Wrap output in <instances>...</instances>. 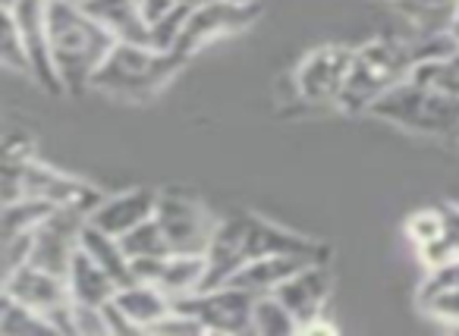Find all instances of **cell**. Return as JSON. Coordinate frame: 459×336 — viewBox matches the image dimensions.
I'll return each instance as SVG.
<instances>
[{
    "label": "cell",
    "mask_w": 459,
    "mask_h": 336,
    "mask_svg": "<svg viewBox=\"0 0 459 336\" xmlns=\"http://www.w3.org/2000/svg\"><path fill=\"white\" fill-rule=\"evenodd\" d=\"M268 254H308V258L325 261V248L315 246L312 239H302L296 233L274 227L252 214H233L223 223H217V233L208 246V277L202 289L223 286L246 264Z\"/></svg>",
    "instance_id": "cell-1"
},
{
    "label": "cell",
    "mask_w": 459,
    "mask_h": 336,
    "mask_svg": "<svg viewBox=\"0 0 459 336\" xmlns=\"http://www.w3.org/2000/svg\"><path fill=\"white\" fill-rule=\"evenodd\" d=\"M48 35L54 64L66 91H85L95 73L108 64L117 39L79 4L48 0Z\"/></svg>",
    "instance_id": "cell-2"
},
{
    "label": "cell",
    "mask_w": 459,
    "mask_h": 336,
    "mask_svg": "<svg viewBox=\"0 0 459 336\" xmlns=\"http://www.w3.org/2000/svg\"><path fill=\"white\" fill-rule=\"evenodd\" d=\"M183 64L186 57L177 51H158L152 45L117 41L108 64L95 73L91 85L104 95L120 98V101H148L183 70Z\"/></svg>",
    "instance_id": "cell-3"
},
{
    "label": "cell",
    "mask_w": 459,
    "mask_h": 336,
    "mask_svg": "<svg viewBox=\"0 0 459 336\" xmlns=\"http://www.w3.org/2000/svg\"><path fill=\"white\" fill-rule=\"evenodd\" d=\"M415 70V54L409 39H394L384 35L368 45H362L352 60L350 79L340 95V108L343 110H368L384 91L400 85Z\"/></svg>",
    "instance_id": "cell-4"
},
{
    "label": "cell",
    "mask_w": 459,
    "mask_h": 336,
    "mask_svg": "<svg viewBox=\"0 0 459 336\" xmlns=\"http://www.w3.org/2000/svg\"><path fill=\"white\" fill-rule=\"evenodd\" d=\"M377 120H387L400 129L419 135H440V139H453L459 135V101L444 91L431 89V85L415 82L412 76L403 79L390 91H384L375 104L368 108Z\"/></svg>",
    "instance_id": "cell-5"
},
{
    "label": "cell",
    "mask_w": 459,
    "mask_h": 336,
    "mask_svg": "<svg viewBox=\"0 0 459 336\" xmlns=\"http://www.w3.org/2000/svg\"><path fill=\"white\" fill-rule=\"evenodd\" d=\"M4 204L16 202V198L29 195V198H41V202H51L57 208H82V211H95L101 202V192L91 189L89 183L76 177H66V173L54 170V167L41 164L32 158H7V173H4Z\"/></svg>",
    "instance_id": "cell-6"
},
{
    "label": "cell",
    "mask_w": 459,
    "mask_h": 336,
    "mask_svg": "<svg viewBox=\"0 0 459 336\" xmlns=\"http://www.w3.org/2000/svg\"><path fill=\"white\" fill-rule=\"evenodd\" d=\"M173 308L195 317L204 333H252L255 292L223 283L214 289H198L192 296L173 298Z\"/></svg>",
    "instance_id": "cell-7"
},
{
    "label": "cell",
    "mask_w": 459,
    "mask_h": 336,
    "mask_svg": "<svg viewBox=\"0 0 459 336\" xmlns=\"http://www.w3.org/2000/svg\"><path fill=\"white\" fill-rule=\"evenodd\" d=\"M255 16H258V7L252 0H214V4L195 7L189 13V20H186L183 35H179L173 51L189 60L198 47L211 45V41H217V39H227V35L243 32L246 26L255 22Z\"/></svg>",
    "instance_id": "cell-8"
},
{
    "label": "cell",
    "mask_w": 459,
    "mask_h": 336,
    "mask_svg": "<svg viewBox=\"0 0 459 336\" xmlns=\"http://www.w3.org/2000/svg\"><path fill=\"white\" fill-rule=\"evenodd\" d=\"M158 217L173 254H208V246L217 233V223L202 204L183 195H158Z\"/></svg>",
    "instance_id": "cell-9"
},
{
    "label": "cell",
    "mask_w": 459,
    "mask_h": 336,
    "mask_svg": "<svg viewBox=\"0 0 459 336\" xmlns=\"http://www.w3.org/2000/svg\"><path fill=\"white\" fill-rule=\"evenodd\" d=\"M85 223H89V211L57 208L39 229H35L32 261H29V264L45 267V271L66 277V271H70L73 258H76V252H79V236H82Z\"/></svg>",
    "instance_id": "cell-10"
},
{
    "label": "cell",
    "mask_w": 459,
    "mask_h": 336,
    "mask_svg": "<svg viewBox=\"0 0 459 336\" xmlns=\"http://www.w3.org/2000/svg\"><path fill=\"white\" fill-rule=\"evenodd\" d=\"M356 51L343 45L318 47L296 70V91L312 104H340Z\"/></svg>",
    "instance_id": "cell-11"
},
{
    "label": "cell",
    "mask_w": 459,
    "mask_h": 336,
    "mask_svg": "<svg viewBox=\"0 0 459 336\" xmlns=\"http://www.w3.org/2000/svg\"><path fill=\"white\" fill-rule=\"evenodd\" d=\"M7 13L16 20V29H20V35H22V45H26L35 82L45 91H54V95L66 91L64 82H60L57 64H54L51 35H48V0H20Z\"/></svg>",
    "instance_id": "cell-12"
},
{
    "label": "cell",
    "mask_w": 459,
    "mask_h": 336,
    "mask_svg": "<svg viewBox=\"0 0 459 336\" xmlns=\"http://www.w3.org/2000/svg\"><path fill=\"white\" fill-rule=\"evenodd\" d=\"M4 296H10L13 302L26 305V308L39 311V314H45V317H51L54 311H60L64 305L73 302L66 277L45 271V267H35V264H26L16 273H10V277H4Z\"/></svg>",
    "instance_id": "cell-13"
},
{
    "label": "cell",
    "mask_w": 459,
    "mask_h": 336,
    "mask_svg": "<svg viewBox=\"0 0 459 336\" xmlns=\"http://www.w3.org/2000/svg\"><path fill=\"white\" fill-rule=\"evenodd\" d=\"M327 286H331V277H327V271H325V261H315V264L302 267L299 273L283 280V283L274 289V296L296 314L299 333L315 321V317H321V308H325V298H327Z\"/></svg>",
    "instance_id": "cell-14"
},
{
    "label": "cell",
    "mask_w": 459,
    "mask_h": 336,
    "mask_svg": "<svg viewBox=\"0 0 459 336\" xmlns=\"http://www.w3.org/2000/svg\"><path fill=\"white\" fill-rule=\"evenodd\" d=\"M154 211H158V195L148 189H133L114 198H101L98 208L89 214V223L110 236H126L139 223L152 220Z\"/></svg>",
    "instance_id": "cell-15"
},
{
    "label": "cell",
    "mask_w": 459,
    "mask_h": 336,
    "mask_svg": "<svg viewBox=\"0 0 459 336\" xmlns=\"http://www.w3.org/2000/svg\"><path fill=\"white\" fill-rule=\"evenodd\" d=\"M85 10H89L117 41L152 45V29H148L139 0H89Z\"/></svg>",
    "instance_id": "cell-16"
},
{
    "label": "cell",
    "mask_w": 459,
    "mask_h": 336,
    "mask_svg": "<svg viewBox=\"0 0 459 336\" xmlns=\"http://www.w3.org/2000/svg\"><path fill=\"white\" fill-rule=\"evenodd\" d=\"M315 261L318 258H308V254H268V258H258L252 264H246L227 283L262 296V292H274L283 280H290L293 273H299L302 267L315 264Z\"/></svg>",
    "instance_id": "cell-17"
},
{
    "label": "cell",
    "mask_w": 459,
    "mask_h": 336,
    "mask_svg": "<svg viewBox=\"0 0 459 336\" xmlns=\"http://www.w3.org/2000/svg\"><path fill=\"white\" fill-rule=\"evenodd\" d=\"M66 286H70L73 302L82 305H108L120 289L114 283V277L89 252H82V246H79L76 258H73L70 271H66Z\"/></svg>",
    "instance_id": "cell-18"
},
{
    "label": "cell",
    "mask_w": 459,
    "mask_h": 336,
    "mask_svg": "<svg viewBox=\"0 0 459 336\" xmlns=\"http://www.w3.org/2000/svg\"><path fill=\"white\" fill-rule=\"evenodd\" d=\"M114 302L139 333H148V327L158 323L173 308V298L154 283H133L126 289H117Z\"/></svg>",
    "instance_id": "cell-19"
},
{
    "label": "cell",
    "mask_w": 459,
    "mask_h": 336,
    "mask_svg": "<svg viewBox=\"0 0 459 336\" xmlns=\"http://www.w3.org/2000/svg\"><path fill=\"white\" fill-rule=\"evenodd\" d=\"M204 277H208V254H170L158 286L170 298H183L202 289Z\"/></svg>",
    "instance_id": "cell-20"
},
{
    "label": "cell",
    "mask_w": 459,
    "mask_h": 336,
    "mask_svg": "<svg viewBox=\"0 0 459 336\" xmlns=\"http://www.w3.org/2000/svg\"><path fill=\"white\" fill-rule=\"evenodd\" d=\"M396 10L409 20L412 35H440L450 32L459 0H394Z\"/></svg>",
    "instance_id": "cell-21"
},
{
    "label": "cell",
    "mask_w": 459,
    "mask_h": 336,
    "mask_svg": "<svg viewBox=\"0 0 459 336\" xmlns=\"http://www.w3.org/2000/svg\"><path fill=\"white\" fill-rule=\"evenodd\" d=\"M252 333H262V336L299 333V321H296V314L274 292H262V296H255V308H252Z\"/></svg>",
    "instance_id": "cell-22"
},
{
    "label": "cell",
    "mask_w": 459,
    "mask_h": 336,
    "mask_svg": "<svg viewBox=\"0 0 459 336\" xmlns=\"http://www.w3.org/2000/svg\"><path fill=\"white\" fill-rule=\"evenodd\" d=\"M54 211H57V204L41 202V198H29V195L4 204V239L22 236V233H35Z\"/></svg>",
    "instance_id": "cell-23"
},
{
    "label": "cell",
    "mask_w": 459,
    "mask_h": 336,
    "mask_svg": "<svg viewBox=\"0 0 459 336\" xmlns=\"http://www.w3.org/2000/svg\"><path fill=\"white\" fill-rule=\"evenodd\" d=\"M0 333L4 336H54L57 330L51 327L45 314L26 308V305L13 302L4 296V311H0Z\"/></svg>",
    "instance_id": "cell-24"
},
{
    "label": "cell",
    "mask_w": 459,
    "mask_h": 336,
    "mask_svg": "<svg viewBox=\"0 0 459 336\" xmlns=\"http://www.w3.org/2000/svg\"><path fill=\"white\" fill-rule=\"evenodd\" d=\"M123 248H126L129 261L135 258H167V254H173L170 242H167L164 229H160L158 217H152V220L139 223L135 229H129L126 236H120Z\"/></svg>",
    "instance_id": "cell-25"
},
{
    "label": "cell",
    "mask_w": 459,
    "mask_h": 336,
    "mask_svg": "<svg viewBox=\"0 0 459 336\" xmlns=\"http://www.w3.org/2000/svg\"><path fill=\"white\" fill-rule=\"evenodd\" d=\"M412 79L421 85H431V89L444 91V95H450L459 101V51L450 54V57H444V60H428V64H419L412 70Z\"/></svg>",
    "instance_id": "cell-26"
},
{
    "label": "cell",
    "mask_w": 459,
    "mask_h": 336,
    "mask_svg": "<svg viewBox=\"0 0 459 336\" xmlns=\"http://www.w3.org/2000/svg\"><path fill=\"white\" fill-rule=\"evenodd\" d=\"M189 13H192V7L179 0L177 7H173L164 20L154 22L152 26V47H158V51H173L177 41H179V35H183V26H186V20H189Z\"/></svg>",
    "instance_id": "cell-27"
},
{
    "label": "cell",
    "mask_w": 459,
    "mask_h": 336,
    "mask_svg": "<svg viewBox=\"0 0 459 336\" xmlns=\"http://www.w3.org/2000/svg\"><path fill=\"white\" fill-rule=\"evenodd\" d=\"M0 57H4V66H7V70L32 76V64H29L26 45H22V35L10 13H4V47H0Z\"/></svg>",
    "instance_id": "cell-28"
},
{
    "label": "cell",
    "mask_w": 459,
    "mask_h": 336,
    "mask_svg": "<svg viewBox=\"0 0 459 336\" xmlns=\"http://www.w3.org/2000/svg\"><path fill=\"white\" fill-rule=\"evenodd\" d=\"M419 302H421V308H425L431 317H437V321L459 327V289L428 292V296H419Z\"/></svg>",
    "instance_id": "cell-29"
},
{
    "label": "cell",
    "mask_w": 459,
    "mask_h": 336,
    "mask_svg": "<svg viewBox=\"0 0 459 336\" xmlns=\"http://www.w3.org/2000/svg\"><path fill=\"white\" fill-rule=\"evenodd\" d=\"M409 236H412L415 246H431L434 239H440V233H444V217H440V208L434 211H419V214L409 220Z\"/></svg>",
    "instance_id": "cell-30"
},
{
    "label": "cell",
    "mask_w": 459,
    "mask_h": 336,
    "mask_svg": "<svg viewBox=\"0 0 459 336\" xmlns=\"http://www.w3.org/2000/svg\"><path fill=\"white\" fill-rule=\"evenodd\" d=\"M32 246H35V233L4 239V277H10V273H16L20 267H26L32 261Z\"/></svg>",
    "instance_id": "cell-31"
},
{
    "label": "cell",
    "mask_w": 459,
    "mask_h": 336,
    "mask_svg": "<svg viewBox=\"0 0 459 336\" xmlns=\"http://www.w3.org/2000/svg\"><path fill=\"white\" fill-rule=\"evenodd\" d=\"M437 289H459V258L446 261V264H440V267H431V277L425 280L421 296L437 292Z\"/></svg>",
    "instance_id": "cell-32"
},
{
    "label": "cell",
    "mask_w": 459,
    "mask_h": 336,
    "mask_svg": "<svg viewBox=\"0 0 459 336\" xmlns=\"http://www.w3.org/2000/svg\"><path fill=\"white\" fill-rule=\"evenodd\" d=\"M142 4V13H145V22H148V29L154 26L158 20H164L167 13H170L173 7H177L179 0H139Z\"/></svg>",
    "instance_id": "cell-33"
},
{
    "label": "cell",
    "mask_w": 459,
    "mask_h": 336,
    "mask_svg": "<svg viewBox=\"0 0 459 336\" xmlns=\"http://www.w3.org/2000/svg\"><path fill=\"white\" fill-rule=\"evenodd\" d=\"M450 32H453V39L459 41V10H456V16H453V26H450Z\"/></svg>",
    "instance_id": "cell-34"
},
{
    "label": "cell",
    "mask_w": 459,
    "mask_h": 336,
    "mask_svg": "<svg viewBox=\"0 0 459 336\" xmlns=\"http://www.w3.org/2000/svg\"><path fill=\"white\" fill-rule=\"evenodd\" d=\"M16 4H20V0H0V10H4V13H7V10H13Z\"/></svg>",
    "instance_id": "cell-35"
},
{
    "label": "cell",
    "mask_w": 459,
    "mask_h": 336,
    "mask_svg": "<svg viewBox=\"0 0 459 336\" xmlns=\"http://www.w3.org/2000/svg\"><path fill=\"white\" fill-rule=\"evenodd\" d=\"M183 4H189V7L195 10V7H204V4H214V0H183Z\"/></svg>",
    "instance_id": "cell-36"
},
{
    "label": "cell",
    "mask_w": 459,
    "mask_h": 336,
    "mask_svg": "<svg viewBox=\"0 0 459 336\" xmlns=\"http://www.w3.org/2000/svg\"><path fill=\"white\" fill-rule=\"evenodd\" d=\"M70 4H79V7H85V4H89V0H70Z\"/></svg>",
    "instance_id": "cell-37"
}]
</instances>
